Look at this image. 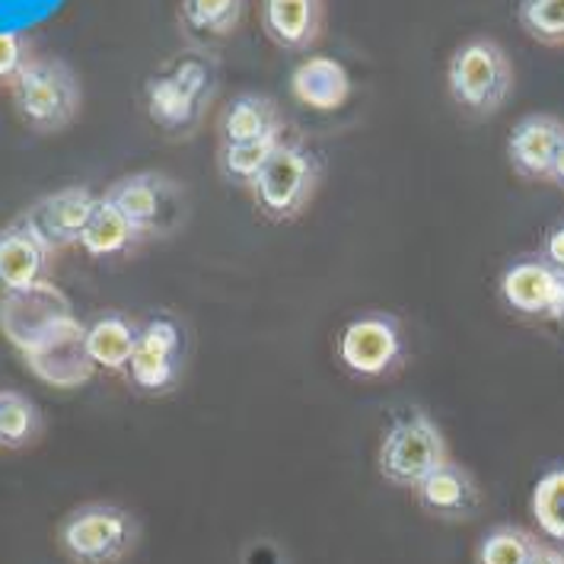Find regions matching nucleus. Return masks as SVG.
I'll list each match as a JSON object with an SVG mask.
<instances>
[{
	"label": "nucleus",
	"instance_id": "obj_10",
	"mask_svg": "<svg viewBox=\"0 0 564 564\" xmlns=\"http://www.w3.org/2000/svg\"><path fill=\"white\" fill-rule=\"evenodd\" d=\"M182 348H185L182 328L173 319L166 316L150 319L148 326H141L138 332V345L128 364L131 383L144 392H170L182 373V355H185Z\"/></svg>",
	"mask_w": 564,
	"mask_h": 564
},
{
	"label": "nucleus",
	"instance_id": "obj_18",
	"mask_svg": "<svg viewBox=\"0 0 564 564\" xmlns=\"http://www.w3.org/2000/svg\"><path fill=\"white\" fill-rule=\"evenodd\" d=\"M217 134H220V148L262 141L271 134H284V116L278 102L268 99L265 93H239L224 106Z\"/></svg>",
	"mask_w": 564,
	"mask_h": 564
},
{
	"label": "nucleus",
	"instance_id": "obj_33",
	"mask_svg": "<svg viewBox=\"0 0 564 564\" xmlns=\"http://www.w3.org/2000/svg\"><path fill=\"white\" fill-rule=\"evenodd\" d=\"M562 552H564V549H562Z\"/></svg>",
	"mask_w": 564,
	"mask_h": 564
},
{
	"label": "nucleus",
	"instance_id": "obj_13",
	"mask_svg": "<svg viewBox=\"0 0 564 564\" xmlns=\"http://www.w3.org/2000/svg\"><path fill=\"white\" fill-rule=\"evenodd\" d=\"M96 205H99V198L89 188L74 185V188H61L55 195L35 202L23 220L48 242V249H58L67 242H80Z\"/></svg>",
	"mask_w": 564,
	"mask_h": 564
},
{
	"label": "nucleus",
	"instance_id": "obj_2",
	"mask_svg": "<svg viewBox=\"0 0 564 564\" xmlns=\"http://www.w3.org/2000/svg\"><path fill=\"white\" fill-rule=\"evenodd\" d=\"M446 459V437L437 421L427 412H405L387 427L380 449H377V469L395 488H412L434 469H441Z\"/></svg>",
	"mask_w": 564,
	"mask_h": 564
},
{
	"label": "nucleus",
	"instance_id": "obj_31",
	"mask_svg": "<svg viewBox=\"0 0 564 564\" xmlns=\"http://www.w3.org/2000/svg\"><path fill=\"white\" fill-rule=\"evenodd\" d=\"M530 564H564V552L562 549H552V545H542V542H539V549L533 552Z\"/></svg>",
	"mask_w": 564,
	"mask_h": 564
},
{
	"label": "nucleus",
	"instance_id": "obj_9",
	"mask_svg": "<svg viewBox=\"0 0 564 564\" xmlns=\"http://www.w3.org/2000/svg\"><path fill=\"white\" fill-rule=\"evenodd\" d=\"M501 300L510 313L564 328V268L549 259H520L501 274Z\"/></svg>",
	"mask_w": 564,
	"mask_h": 564
},
{
	"label": "nucleus",
	"instance_id": "obj_5",
	"mask_svg": "<svg viewBox=\"0 0 564 564\" xmlns=\"http://www.w3.org/2000/svg\"><path fill=\"white\" fill-rule=\"evenodd\" d=\"M58 539L77 564H116L134 549L138 523L121 507L87 505L61 523Z\"/></svg>",
	"mask_w": 564,
	"mask_h": 564
},
{
	"label": "nucleus",
	"instance_id": "obj_17",
	"mask_svg": "<svg viewBox=\"0 0 564 564\" xmlns=\"http://www.w3.org/2000/svg\"><path fill=\"white\" fill-rule=\"evenodd\" d=\"M48 242L32 230L26 220L13 224L0 234V284L3 291H20L45 281L48 268Z\"/></svg>",
	"mask_w": 564,
	"mask_h": 564
},
{
	"label": "nucleus",
	"instance_id": "obj_21",
	"mask_svg": "<svg viewBox=\"0 0 564 564\" xmlns=\"http://www.w3.org/2000/svg\"><path fill=\"white\" fill-rule=\"evenodd\" d=\"M246 0H182V26L202 42L227 39L242 20Z\"/></svg>",
	"mask_w": 564,
	"mask_h": 564
},
{
	"label": "nucleus",
	"instance_id": "obj_30",
	"mask_svg": "<svg viewBox=\"0 0 564 564\" xmlns=\"http://www.w3.org/2000/svg\"><path fill=\"white\" fill-rule=\"evenodd\" d=\"M542 259H549L552 265L564 268V220H558L549 237H545V246H542Z\"/></svg>",
	"mask_w": 564,
	"mask_h": 564
},
{
	"label": "nucleus",
	"instance_id": "obj_7",
	"mask_svg": "<svg viewBox=\"0 0 564 564\" xmlns=\"http://www.w3.org/2000/svg\"><path fill=\"white\" fill-rule=\"evenodd\" d=\"M74 319L77 316L70 300L52 281H39L20 291H3L0 297V332L20 355L32 351Z\"/></svg>",
	"mask_w": 564,
	"mask_h": 564
},
{
	"label": "nucleus",
	"instance_id": "obj_28",
	"mask_svg": "<svg viewBox=\"0 0 564 564\" xmlns=\"http://www.w3.org/2000/svg\"><path fill=\"white\" fill-rule=\"evenodd\" d=\"M170 77L176 80L178 87L185 89L195 102H202L208 109V102L217 93V67L208 55L202 52H185L170 64Z\"/></svg>",
	"mask_w": 564,
	"mask_h": 564
},
{
	"label": "nucleus",
	"instance_id": "obj_15",
	"mask_svg": "<svg viewBox=\"0 0 564 564\" xmlns=\"http://www.w3.org/2000/svg\"><path fill=\"white\" fill-rule=\"evenodd\" d=\"M265 35L284 52H306L326 26V0H262Z\"/></svg>",
	"mask_w": 564,
	"mask_h": 564
},
{
	"label": "nucleus",
	"instance_id": "obj_32",
	"mask_svg": "<svg viewBox=\"0 0 564 564\" xmlns=\"http://www.w3.org/2000/svg\"><path fill=\"white\" fill-rule=\"evenodd\" d=\"M549 182H555V185H562L564 188V144L558 150V156H555V166H552V178Z\"/></svg>",
	"mask_w": 564,
	"mask_h": 564
},
{
	"label": "nucleus",
	"instance_id": "obj_25",
	"mask_svg": "<svg viewBox=\"0 0 564 564\" xmlns=\"http://www.w3.org/2000/svg\"><path fill=\"white\" fill-rule=\"evenodd\" d=\"M39 409L20 392H0V446L20 449L39 434Z\"/></svg>",
	"mask_w": 564,
	"mask_h": 564
},
{
	"label": "nucleus",
	"instance_id": "obj_26",
	"mask_svg": "<svg viewBox=\"0 0 564 564\" xmlns=\"http://www.w3.org/2000/svg\"><path fill=\"white\" fill-rule=\"evenodd\" d=\"M517 20L539 45H564V0H520Z\"/></svg>",
	"mask_w": 564,
	"mask_h": 564
},
{
	"label": "nucleus",
	"instance_id": "obj_16",
	"mask_svg": "<svg viewBox=\"0 0 564 564\" xmlns=\"http://www.w3.org/2000/svg\"><path fill=\"white\" fill-rule=\"evenodd\" d=\"M351 74L341 61L313 55L291 70V96L313 112H335L351 99Z\"/></svg>",
	"mask_w": 564,
	"mask_h": 564
},
{
	"label": "nucleus",
	"instance_id": "obj_27",
	"mask_svg": "<svg viewBox=\"0 0 564 564\" xmlns=\"http://www.w3.org/2000/svg\"><path fill=\"white\" fill-rule=\"evenodd\" d=\"M539 549L533 535L517 527H495L478 542V564H530Z\"/></svg>",
	"mask_w": 564,
	"mask_h": 564
},
{
	"label": "nucleus",
	"instance_id": "obj_3",
	"mask_svg": "<svg viewBox=\"0 0 564 564\" xmlns=\"http://www.w3.org/2000/svg\"><path fill=\"white\" fill-rule=\"evenodd\" d=\"M323 178V163L303 141H284L252 182V202L268 220H294L313 202Z\"/></svg>",
	"mask_w": 564,
	"mask_h": 564
},
{
	"label": "nucleus",
	"instance_id": "obj_4",
	"mask_svg": "<svg viewBox=\"0 0 564 564\" xmlns=\"http://www.w3.org/2000/svg\"><path fill=\"white\" fill-rule=\"evenodd\" d=\"M10 87L20 119L35 131H58L80 109V84L61 61H26Z\"/></svg>",
	"mask_w": 564,
	"mask_h": 564
},
{
	"label": "nucleus",
	"instance_id": "obj_24",
	"mask_svg": "<svg viewBox=\"0 0 564 564\" xmlns=\"http://www.w3.org/2000/svg\"><path fill=\"white\" fill-rule=\"evenodd\" d=\"M530 510H533L535 527L542 530V535L564 549V466L549 469L535 481Z\"/></svg>",
	"mask_w": 564,
	"mask_h": 564
},
{
	"label": "nucleus",
	"instance_id": "obj_19",
	"mask_svg": "<svg viewBox=\"0 0 564 564\" xmlns=\"http://www.w3.org/2000/svg\"><path fill=\"white\" fill-rule=\"evenodd\" d=\"M144 99H148V116L153 119V124L170 134H188L205 116V106L195 102L185 89L178 87L170 77V70L150 77L144 87Z\"/></svg>",
	"mask_w": 564,
	"mask_h": 564
},
{
	"label": "nucleus",
	"instance_id": "obj_20",
	"mask_svg": "<svg viewBox=\"0 0 564 564\" xmlns=\"http://www.w3.org/2000/svg\"><path fill=\"white\" fill-rule=\"evenodd\" d=\"M138 332L124 316H99L96 323L87 326V351L96 367L102 370H128L134 345H138Z\"/></svg>",
	"mask_w": 564,
	"mask_h": 564
},
{
	"label": "nucleus",
	"instance_id": "obj_23",
	"mask_svg": "<svg viewBox=\"0 0 564 564\" xmlns=\"http://www.w3.org/2000/svg\"><path fill=\"white\" fill-rule=\"evenodd\" d=\"M284 144V134H271L262 141H249V144H230V148H220V173L227 182L234 185H246L252 188V182L262 176V170L268 166V160L278 153V148Z\"/></svg>",
	"mask_w": 564,
	"mask_h": 564
},
{
	"label": "nucleus",
	"instance_id": "obj_22",
	"mask_svg": "<svg viewBox=\"0 0 564 564\" xmlns=\"http://www.w3.org/2000/svg\"><path fill=\"white\" fill-rule=\"evenodd\" d=\"M134 239H141L134 234V227L106 198H99V205L93 210L89 224L84 227L80 246L87 249L89 256L102 259V256H119V252H124Z\"/></svg>",
	"mask_w": 564,
	"mask_h": 564
},
{
	"label": "nucleus",
	"instance_id": "obj_14",
	"mask_svg": "<svg viewBox=\"0 0 564 564\" xmlns=\"http://www.w3.org/2000/svg\"><path fill=\"white\" fill-rule=\"evenodd\" d=\"M415 498L431 517H441V520H469L481 507L478 481L469 469H463L453 459H446L441 469H434L417 485Z\"/></svg>",
	"mask_w": 564,
	"mask_h": 564
},
{
	"label": "nucleus",
	"instance_id": "obj_11",
	"mask_svg": "<svg viewBox=\"0 0 564 564\" xmlns=\"http://www.w3.org/2000/svg\"><path fill=\"white\" fill-rule=\"evenodd\" d=\"M23 360L42 383L55 389L84 387L96 373V364L87 351V326H80L77 319L26 351Z\"/></svg>",
	"mask_w": 564,
	"mask_h": 564
},
{
	"label": "nucleus",
	"instance_id": "obj_29",
	"mask_svg": "<svg viewBox=\"0 0 564 564\" xmlns=\"http://www.w3.org/2000/svg\"><path fill=\"white\" fill-rule=\"evenodd\" d=\"M23 67H26L23 39L17 32H0V80L13 84Z\"/></svg>",
	"mask_w": 564,
	"mask_h": 564
},
{
	"label": "nucleus",
	"instance_id": "obj_12",
	"mask_svg": "<svg viewBox=\"0 0 564 564\" xmlns=\"http://www.w3.org/2000/svg\"><path fill=\"white\" fill-rule=\"evenodd\" d=\"M564 144V121L555 116H523L510 128L507 160L523 178H552L555 156Z\"/></svg>",
	"mask_w": 564,
	"mask_h": 564
},
{
	"label": "nucleus",
	"instance_id": "obj_8",
	"mask_svg": "<svg viewBox=\"0 0 564 564\" xmlns=\"http://www.w3.org/2000/svg\"><path fill=\"white\" fill-rule=\"evenodd\" d=\"M338 360L360 380H380L405 360V335L399 319L387 313H364L348 319L335 341Z\"/></svg>",
	"mask_w": 564,
	"mask_h": 564
},
{
	"label": "nucleus",
	"instance_id": "obj_6",
	"mask_svg": "<svg viewBox=\"0 0 564 564\" xmlns=\"http://www.w3.org/2000/svg\"><path fill=\"white\" fill-rule=\"evenodd\" d=\"M121 217L144 237H166L185 220V195L173 178L160 173H138L116 182L102 195Z\"/></svg>",
	"mask_w": 564,
	"mask_h": 564
},
{
	"label": "nucleus",
	"instance_id": "obj_1",
	"mask_svg": "<svg viewBox=\"0 0 564 564\" xmlns=\"http://www.w3.org/2000/svg\"><path fill=\"white\" fill-rule=\"evenodd\" d=\"M446 89L463 112L476 119L495 116L513 89L510 55L488 35L463 42L446 64Z\"/></svg>",
	"mask_w": 564,
	"mask_h": 564
}]
</instances>
